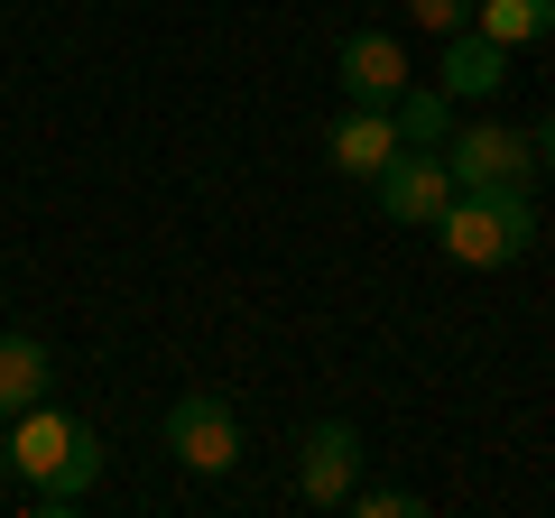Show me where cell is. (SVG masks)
<instances>
[{"instance_id":"8","label":"cell","mask_w":555,"mask_h":518,"mask_svg":"<svg viewBox=\"0 0 555 518\" xmlns=\"http://www.w3.org/2000/svg\"><path fill=\"white\" fill-rule=\"evenodd\" d=\"M324 158H334L343 177H361V185H371L379 167L398 158V120H389V112H371V102H352V112H343L334 130H324Z\"/></svg>"},{"instance_id":"5","label":"cell","mask_w":555,"mask_h":518,"mask_svg":"<svg viewBox=\"0 0 555 518\" xmlns=\"http://www.w3.org/2000/svg\"><path fill=\"white\" fill-rule=\"evenodd\" d=\"M352 481H361V436H352V417H315V426H306V454H297V491L315 500V509H343Z\"/></svg>"},{"instance_id":"4","label":"cell","mask_w":555,"mask_h":518,"mask_svg":"<svg viewBox=\"0 0 555 518\" xmlns=\"http://www.w3.org/2000/svg\"><path fill=\"white\" fill-rule=\"evenodd\" d=\"M371 195H379V213H389V222H408V232H436V213L454 204V167H444L436 148H398V158L371 177Z\"/></svg>"},{"instance_id":"2","label":"cell","mask_w":555,"mask_h":518,"mask_svg":"<svg viewBox=\"0 0 555 518\" xmlns=\"http://www.w3.org/2000/svg\"><path fill=\"white\" fill-rule=\"evenodd\" d=\"M167 454H177L185 472H232V463H241V417H232V399L185 389V399L167 407Z\"/></svg>"},{"instance_id":"11","label":"cell","mask_w":555,"mask_h":518,"mask_svg":"<svg viewBox=\"0 0 555 518\" xmlns=\"http://www.w3.org/2000/svg\"><path fill=\"white\" fill-rule=\"evenodd\" d=\"M93 481H102V436H93V426H75L65 463H56L47 481H28V500H38L47 518H65V509H83V500H93Z\"/></svg>"},{"instance_id":"3","label":"cell","mask_w":555,"mask_h":518,"mask_svg":"<svg viewBox=\"0 0 555 518\" xmlns=\"http://www.w3.org/2000/svg\"><path fill=\"white\" fill-rule=\"evenodd\" d=\"M436 158L454 167V185H528L537 177V140L509 130V120H473V130H454Z\"/></svg>"},{"instance_id":"1","label":"cell","mask_w":555,"mask_h":518,"mask_svg":"<svg viewBox=\"0 0 555 518\" xmlns=\"http://www.w3.org/2000/svg\"><path fill=\"white\" fill-rule=\"evenodd\" d=\"M436 241L454 269H509V259L537 250V204L528 185H463L436 213Z\"/></svg>"},{"instance_id":"12","label":"cell","mask_w":555,"mask_h":518,"mask_svg":"<svg viewBox=\"0 0 555 518\" xmlns=\"http://www.w3.org/2000/svg\"><path fill=\"white\" fill-rule=\"evenodd\" d=\"M473 28L500 47H528V38H555V0H473Z\"/></svg>"},{"instance_id":"6","label":"cell","mask_w":555,"mask_h":518,"mask_svg":"<svg viewBox=\"0 0 555 518\" xmlns=\"http://www.w3.org/2000/svg\"><path fill=\"white\" fill-rule=\"evenodd\" d=\"M334 83H343V102H371V112H389V102L408 93V47H398L389 28H361V38H343Z\"/></svg>"},{"instance_id":"7","label":"cell","mask_w":555,"mask_h":518,"mask_svg":"<svg viewBox=\"0 0 555 518\" xmlns=\"http://www.w3.org/2000/svg\"><path fill=\"white\" fill-rule=\"evenodd\" d=\"M65 444H75V417H65L56 399H38V407H20V417L0 426V463H10V472L20 481H47L65 463Z\"/></svg>"},{"instance_id":"15","label":"cell","mask_w":555,"mask_h":518,"mask_svg":"<svg viewBox=\"0 0 555 518\" xmlns=\"http://www.w3.org/2000/svg\"><path fill=\"white\" fill-rule=\"evenodd\" d=\"M343 509H361V518H416L426 500H416V491H352Z\"/></svg>"},{"instance_id":"14","label":"cell","mask_w":555,"mask_h":518,"mask_svg":"<svg viewBox=\"0 0 555 518\" xmlns=\"http://www.w3.org/2000/svg\"><path fill=\"white\" fill-rule=\"evenodd\" d=\"M408 20L426 28V38H454V28L473 20V0H408Z\"/></svg>"},{"instance_id":"9","label":"cell","mask_w":555,"mask_h":518,"mask_svg":"<svg viewBox=\"0 0 555 518\" xmlns=\"http://www.w3.org/2000/svg\"><path fill=\"white\" fill-rule=\"evenodd\" d=\"M500 83H509V47L463 20L454 38H444V102H491Z\"/></svg>"},{"instance_id":"13","label":"cell","mask_w":555,"mask_h":518,"mask_svg":"<svg viewBox=\"0 0 555 518\" xmlns=\"http://www.w3.org/2000/svg\"><path fill=\"white\" fill-rule=\"evenodd\" d=\"M389 120H398V148H444V140H454V112H444V93H398Z\"/></svg>"},{"instance_id":"16","label":"cell","mask_w":555,"mask_h":518,"mask_svg":"<svg viewBox=\"0 0 555 518\" xmlns=\"http://www.w3.org/2000/svg\"><path fill=\"white\" fill-rule=\"evenodd\" d=\"M528 140H537V167H555V112H546V120H537Z\"/></svg>"},{"instance_id":"10","label":"cell","mask_w":555,"mask_h":518,"mask_svg":"<svg viewBox=\"0 0 555 518\" xmlns=\"http://www.w3.org/2000/svg\"><path fill=\"white\" fill-rule=\"evenodd\" d=\"M56 399V361H47L38 334H0V426L20 417V407Z\"/></svg>"}]
</instances>
